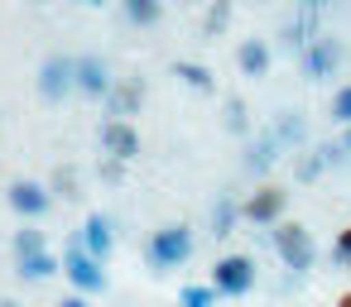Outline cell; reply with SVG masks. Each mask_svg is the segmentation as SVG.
<instances>
[{"label": "cell", "mask_w": 351, "mask_h": 307, "mask_svg": "<svg viewBox=\"0 0 351 307\" xmlns=\"http://www.w3.org/2000/svg\"><path fill=\"white\" fill-rule=\"evenodd\" d=\"M193 250H197L193 226H188V221H169V226L149 230V240H145V264H149L154 273H169V269H183V264L193 259Z\"/></svg>", "instance_id": "cell-1"}, {"label": "cell", "mask_w": 351, "mask_h": 307, "mask_svg": "<svg viewBox=\"0 0 351 307\" xmlns=\"http://www.w3.org/2000/svg\"><path fill=\"white\" fill-rule=\"evenodd\" d=\"M269 245H274V254L284 259L289 273H308L317 264V245H313V230L303 221H274L269 226Z\"/></svg>", "instance_id": "cell-2"}, {"label": "cell", "mask_w": 351, "mask_h": 307, "mask_svg": "<svg viewBox=\"0 0 351 307\" xmlns=\"http://www.w3.org/2000/svg\"><path fill=\"white\" fill-rule=\"evenodd\" d=\"M58 273L73 283V293H82V297H97V293H106V264L101 259H92L77 240H68L63 245V254H58Z\"/></svg>", "instance_id": "cell-3"}, {"label": "cell", "mask_w": 351, "mask_h": 307, "mask_svg": "<svg viewBox=\"0 0 351 307\" xmlns=\"http://www.w3.org/2000/svg\"><path fill=\"white\" fill-rule=\"evenodd\" d=\"M284 211H289V187H279V183H260L250 197H241V221H250V226H274V221H284Z\"/></svg>", "instance_id": "cell-4"}, {"label": "cell", "mask_w": 351, "mask_h": 307, "mask_svg": "<svg viewBox=\"0 0 351 307\" xmlns=\"http://www.w3.org/2000/svg\"><path fill=\"white\" fill-rule=\"evenodd\" d=\"M212 288H217V297H245L255 288V259L250 254H221L212 264Z\"/></svg>", "instance_id": "cell-5"}, {"label": "cell", "mask_w": 351, "mask_h": 307, "mask_svg": "<svg viewBox=\"0 0 351 307\" xmlns=\"http://www.w3.org/2000/svg\"><path fill=\"white\" fill-rule=\"evenodd\" d=\"M5 202H10V211L25 216V221H39V216L53 211V192H49V183H34V178H15V183L5 187Z\"/></svg>", "instance_id": "cell-6"}, {"label": "cell", "mask_w": 351, "mask_h": 307, "mask_svg": "<svg viewBox=\"0 0 351 307\" xmlns=\"http://www.w3.org/2000/svg\"><path fill=\"white\" fill-rule=\"evenodd\" d=\"M111 82H116V77H111L106 58H97V53L73 58V92H77V96H87V101H106Z\"/></svg>", "instance_id": "cell-7"}, {"label": "cell", "mask_w": 351, "mask_h": 307, "mask_svg": "<svg viewBox=\"0 0 351 307\" xmlns=\"http://www.w3.org/2000/svg\"><path fill=\"white\" fill-rule=\"evenodd\" d=\"M97 144H101V154L106 159H116V163H130L135 154H140V130H135V120H101V130H97Z\"/></svg>", "instance_id": "cell-8"}, {"label": "cell", "mask_w": 351, "mask_h": 307, "mask_svg": "<svg viewBox=\"0 0 351 307\" xmlns=\"http://www.w3.org/2000/svg\"><path fill=\"white\" fill-rule=\"evenodd\" d=\"M337 68H341V44H337L332 34H317V39L303 44V72H308L313 82L337 77Z\"/></svg>", "instance_id": "cell-9"}, {"label": "cell", "mask_w": 351, "mask_h": 307, "mask_svg": "<svg viewBox=\"0 0 351 307\" xmlns=\"http://www.w3.org/2000/svg\"><path fill=\"white\" fill-rule=\"evenodd\" d=\"M39 96L44 101H63V96H73V58H63V53H49L44 63H39Z\"/></svg>", "instance_id": "cell-10"}, {"label": "cell", "mask_w": 351, "mask_h": 307, "mask_svg": "<svg viewBox=\"0 0 351 307\" xmlns=\"http://www.w3.org/2000/svg\"><path fill=\"white\" fill-rule=\"evenodd\" d=\"M77 245L92 254V259H111V250H116V221L106 216V211H92L87 221H82V230H77Z\"/></svg>", "instance_id": "cell-11"}, {"label": "cell", "mask_w": 351, "mask_h": 307, "mask_svg": "<svg viewBox=\"0 0 351 307\" xmlns=\"http://www.w3.org/2000/svg\"><path fill=\"white\" fill-rule=\"evenodd\" d=\"M145 106V77H116L106 92V116L111 120H130Z\"/></svg>", "instance_id": "cell-12"}, {"label": "cell", "mask_w": 351, "mask_h": 307, "mask_svg": "<svg viewBox=\"0 0 351 307\" xmlns=\"http://www.w3.org/2000/svg\"><path fill=\"white\" fill-rule=\"evenodd\" d=\"M279 154H284V149H279V139L265 130V135H255V139L245 144V159H241V163H245V173H250V178H265V173L279 163Z\"/></svg>", "instance_id": "cell-13"}, {"label": "cell", "mask_w": 351, "mask_h": 307, "mask_svg": "<svg viewBox=\"0 0 351 307\" xmlns=\"http://www.w3.org/2000/svg\"><path fill=\"white\" fill-rule=\"evenodd\" d=\"M269 63H274V53H269V44L265 39H241L236 44V68L255 82V77H269Z\"/></svg>", "instance_id": "cell-14"}, {"label": "cell", "mask_w": 351, "mask_h": 307, "mask_svg": "<svg viewBox=\"0 0 351 307\" xmlns=\"http://www.w3.org/2000/svg\"><path fill=\"white\" fill-rule=\"evenodd\" d=\"M269 135L279 139V149H298V144H308V120L298 111H279L274 125H269Z\"/></svg>", "instance_id": "cell-15"}, {"label": "cell", "mask_w": 351, "mask_h": 307, "mask_svg": "<svg viewBox=\"0 0 351 307\" xmlns=\"http://www.w3.org/2000/svg\"><path fill=\"white\" fill-rule=\"evenodd\" d=\"M173 77H178L183 87L202 92V96H212V92H217V77H212V68H207V63H193V58H173Z\"/></svg>", "instance_id": "cell-16"}, {"label": "cell", "mask_w": 351, "mask_h": 307, "mask_svg": "<svg viewBox=\"0 0 351 307\" xmlns=\"http://www.w3.org/2000/svg\"><path fill=\"white\" fill-rule=\"evenodd\" d=\"M207 221H212V235H217V240H226V235L236 230V221H241V202H236L231 192H221V197L212 202Z\"/></svg>", "instance_id": "cell-17"}, {"label": "cell", "mask_w": 351, "mask_h": 307, "mask_svg": "<svg viewBox=\"0 0 351 307\" xmlns=\"http://www.w3.org/2000/svg\"><path fill=\"white\" fill-rule=\"evenodd\" d=\"M15 273H20L25 283H44V278H53V273H58V254H53V250L25 254V259H15Z\"/></svg>", "instance_id": "cell-18"}, {"label": "cell", "mask_w": 351, "mask_h": 307, "mask_svg": "<svg viewBox=\"0 0 351 307\" xmlns=\"http://www.w3.org/2000/svg\"><path fill=\"white\" fill-rule=\"evenodd\" d=\"M121 15L135 25V29H149L164 20V0H121Z\"/></svg>", "instance_id": "cell-19"}, {"label": "cell", "mask_w": 351, "mask_h": 307, "mask_svg": "<svg viewBox=\"0 0 351 307\" xmlns=\"http://www.w3.org/2000/svg\"><path fill=\"white\" fill-rule=\"evenodd\" d=\"M231 15H236V0H212L207 15H202V29L207 34H226L231 29Z\"/></svg>", "instance_id": "cell-20"}, {"label": "cell", "mask_w": 351, "mask_h": 307, "mask_svg": "<svg viewBox=\"0 0 351 307\" xmlns=\"http://www.w3.org/2000/svg\"><path fill=\"white\" fill-rule=\"evenodd\" d=\"M49 192H58L63 202H73V197H82V178H77V168H53V178H49Z\"/></svg>", "instance_id": "cell-21"}, {"label": "cell", "mask_w": 351, "mask_h": 307, "mask_svg": "<svg viewBox=\"0 0 351 307\" xmlns=\"http://www.w3.org/2000/svg\"><path fill=\"white\" fill-rule=\"evenodd\" d=\"M10 250H15V259H25V254L49 250V240H44V230H39V226H20V230H15V240H10Z\"/></svg>", "instance_id": "cell-22"}, {"label": "cell", "mask_w": 351, "mask_h": 307, "mask_svg": "<svg viewBox=\"0 0 351 307\" xmlns=\"http://www.w3.org/2000/svg\"><path fill=\"white\" fill-rule=\"evenodd\" d=\"M173 307H217V288L212 283H188Z\"/></svg>", "instance_id": "cell-23"}, {"label": "cell", "mask_w": 351, "mask_h": 307, "mask_svg": "<svg viewBox=\"0 0 351 307\" xmlns=\"http://www.w3.org/2000/svg\"><path fill=\"white\" fill-rule=\"evenodd\" d=\"M322 168H327V159H322V149H313V154H303V159L293 163V178H298V183H317Z\"/></svg>", "instance_id": "cell-24"}, {"label": "cell", "mask_w": 351, "mask_h": 307, "mask_svg": "<svg viewBox=\"0 0 351 307\" xmlns=\"http://www.w3.org/2000/svg\"><path fill=\"white\" fill-rule=\"evenodd\" d=\"M226 130L231 135H250V120H245V101L241 96H226Z\"/></svg>", "instance_id": "cell-25"}, {"label": "cell", "mask_w": 351, "mask_h": 307, "mask_svg": "<svg viewBox=\"0 0 351 307\" xmlns=\"http://www.w3.org/2000/svg\"><path fill=\"white\" fill-rule=\"evenodd\" d=\"M337 125H351V87H337V96H332V111H327Z\"/></svg>", "instance_id": "cell-26"}, {"label": "cell", "mask_w": 351, "mask_h": 307, "mask_svg": "<svg viewBox=\"0 0 351 307\" xmlns=\"http://www.w3.org/2000/svg\"><path fill=\"white\" fill-rule=\"evenodd\" d=\"M332 264H341V269L351 264V226L337 235V245H332Z\"/></svg>", "instance_id": "cell-27"}, {"label": "cell", "mask_w": 351, "mask_h": 307, "mask_svg": "<svg viewBox=\"0 0 351 307\" xmlns=\"http://www.w3.org/2000/svg\"><path fill=\"white\" fill-rule=\"evenodd\" d=\"M97 178H101V183H121V178H125V163H116V159H106V163L97 168Z\"/></svg>", "instance_id": "cell-28"}, {"label": "cell", "mask_w": 351, "mask_h": 307, "mask_svg": "<svg viewBox=\"0 0 351 307\" xmlns=\"http://www.w3.org/2000/svg\"><path fill=\"white\" fill-rule=\"evenodd\" d=\"M53 307H92V302H87V297H82V293H68V297H58V302H53Z\"/></svg>", "instance_id": "cell-29"}, {"label": "cell", "mask_w": 351, "mask_h": 307, "mask_svg": "<svg viewBox=\"0 0 351 307\" xmlns=\"http://www.w3.org/2000/svg\"><path fill=\"white\" fill-rule=\"evenodd\" d=\"M341 149H346V154H351V125H346V139H341Z\"/></svg>", "instance_id": "cell-30"}, {"label": "cell", "mask_w": 351, "mask_h": 307, "mask_svg": "<svg viewBox=\"0 0 351 307\" xmlns=\"http://www.w3.org/2000/svg\"><path fill=\"white\" fill-rule=\"evenodd\" d=\"M337 307H351V293H341V297H337Z\"/></svg>", "instance_id": "cell-31"}, {"label": "cell", "mask_w": 351, "mask_h": 307, "mask_svg": "<svg viewBox=\"0 0 351 307\" xmlns=\"http://www.w3.org/2000/svg\"><path fill=\"white\" fill-rule=\"evenodd\" d=\"M0 307H20V302H15V297H0Z\"/></svg>", "instance_id": "cell-32"}, {"label": "cell", "mask_w": 351, "mask_h": 307, "mask_svg": "<svg viewBox=\"0 0 351 307\" xmlns=\"http://www.w3.org/2000/svg\"><path fill=\"white\" fill-rule=\"evenodd\" d=\"M82 5H106V0H82Z\"/></svg>", "instance_id": "cell-33"}, {"label": "cell", "mask_w": 351, "mask_h": 307, "mask_svg": "<svg viewBox=\"0 0 351 307\" xmlns=\"http://www.w3.org/2000/svg\"><path fill=\"white\" fill-rule=\"evenodd\" d=\"M29 5H49V0H29Z\"/></svg>", "instance_id": "cell-34"}, {"label": "cell", "mask_w": 351, "mask_h": 307, "mask_svg": "<svg viewBox=\"0 0 351 307\" xmlns=\"http://www.w3.org/2000/svg\"><path fill=\"white\" fill-rule=\"evenodd\" d=\"M346 269H351V264H346Z\"/></svg>", "instance_id": "cell-35"}]
</instances>
